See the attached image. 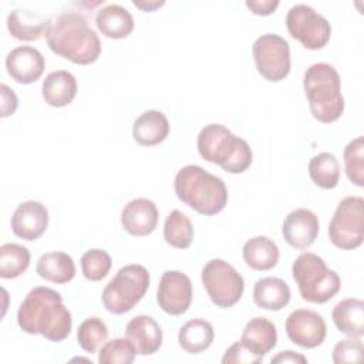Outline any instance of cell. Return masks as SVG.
<instances>
[{
    "label": "cell",
    "instance_id": "obj_1",
    "mask_svg": "<svg viewBox=\"0 0 364 364\" xmlns=\"http://www.w3.org/2000/svg\"><path fill=\"white\" fill-rule=\"evenodd\" d=\"M17 324L24 333L40 334L50 341L60 343L70 336L73 317L57 290L38 286L31 289L21 301Z\"/></svg>",
    "mask_w": 364,
    "mask_h": 364
},
{
    "label": "cell",
    "instance_id": "obj_2",
    "mask_svg": "<svg viewBox=\"0 0 364 364\" xmlns=\"http://www.w3.org/2000/svg\"><path fill=\"white\" fill-rule=\"evenodd\" d=\"M44 37L50 50L74 64L95 63L101 54L98 34L87 18L74 10L60 11L48 18Z\"/></svg>",
    "mask_w": 364,
    "mask_h": 364
},
{
    "label": "cell",
    "instance_id": "obj_3",
    "mask_svg": "<svg viewBox=\"0 0 364 364\" xmlns=\"http://www.w3.org/2000/svg\"><path fill=\"white\" fill-rule=\"evenodd\" d=\"M173 188L179 200L205 216L222 212L228 203V188L223 179L199 165L181 168L175 176Z\"/></svg>",
    "mask_w": 364,
    "mask_h": 364
},
{
    "label": "cell",
    "instance_id": "obj_4",
    "mask_svg": "<svg viewBox=\"0 0 364 364\" xmlns=\"http://www.w3.org/2000/svg\"><path fill=\"white\" fill-rule=\"evenodd\" d=\"M310 112L318 122L330 124L344 112V97L338 71L327 63L311 64L303 77Z\"/></svg>",
    "mask_w": 364,
    "mask_h": 364
},
{
    "label": "cell",
    "instance_id": "obj_5",
    "mask_svg": "<svg viewBox=\"0 0 364 364\" xmlns=\"http://www.w3.org/2000/svg\"><path fill=\"white\" fill-rule=\"evenodd\" d=\"M196 145L205 161L219 165L228 173H242L252 165L249 144L222 124L205 125L198 134Z\"/></svg>",
    "mask_w": 364,
    "mask_h": 364
},
{
    "label": "cell",
    "instance_id": "obj_6",
    "mask_svg": "<svg viewBox=\"0 0 364 364\" xmlns=\"http://www.w3.org/2000/svg\"><path fill=\"white\" fill-rule=\"evenodd\" d=\"M291 274L301 299L309 303H327L341 287L338 274L328 269L318 255L311 252H304L296 257Z\"/></svg>",
    "mask_w": 364,
    "mask_h": 364
},
{
    "label": "cell",
    "instance_id": "obj_7",
    "mask_svg": "<svg viewBox=\"0 0 364 364\" xmlns=\"http://www.w3.org/2000/svg\"><path fill=\"white\" fill-rule=\"evenodd\" d=\"M149 287V272L142 264H127L108 282L102 290V304L112 314L132 310Z\"/></svg>",
    "mask_w": 364,
    "mask_h": 364
},
{
    "label": "cell",
    "instance_id": "obj_8",
    "mask_svg": "<svg viewBox=\"0 0 364 364\" xmlns=\"http://www.w3.org/2000/svg\"><path fill=\"white\" fill-rule=\"evenodd\" d=\"M364 199L347 196L336 208L328 225L330 242L341 250L361 246L364 239Z\"/></svg>",
    "mask_w": 364,
    "mask_h": 364
},
{
    "label": "cell",
    "instance_id": "obj_9",
    "mask_svg": "<svg viewBox=\"0 0 364 364\" xmlns=\"http://www.w3.org/2000/svg\"><path fill=\"white\" fill-rule=\"evenodd\" d=\"M202 284L212 303L222 309L235 306L245 290L242 274L223 259H212L203 266Z\"/></svg>",
    "mask_w": 364,
    "mask_h": 364
},
{
    "label": "cell",
    "instance_id": "obj_10",
    "mask_svg": "<svg viewBox=\"0 0 364 364\" xmlns=\"http://www.w3.org/2000/svg\"><path fill=\"white\" fill-rule=\"evenodd\" d=\"M289 34L309 50L323 48L331 37V26L326 17L307 4L290 7L286 16Z\"/></svg>",
    "mask_w": 364,
    "mask_h": 364
},
{
    "label": "cell",
    "instance_id": "obj_11",
    "mask_svg": "<svg viewBox=\"0 0 364 364\" xmlns=\"http://www.w3.org/2000/svg\"><path fill=\"white\" fill-rule=\"evenodd\" d=\"M253 58L257 73L272 82L284 80L291 67L290 46L277 34H263L253 43Z\"/></svg>",
    "mask_w": 364,
    "mask_h": 364
},
{
    "label": "cell",
    "instance_id": "obj_12",
    "mask_svg": "<svg viewBox=\"0 0 364 364\" xmlns=\"http://www.w3.org/2000/svg\"><path fill=\"white\" fill-rule=\"evenodd\" d=\"M193 289L191 279L179 270H166L156 289V301L159 307L171 314L181 316L188 311L192 303Z\"/></svg>",
    "mask_w": 364,
    "mask_h": 364
},
{
    "label": "cell",
    "instance_id": "obj_13",
    "mask_svg": "<svg viewBox=\"0 0 364 364\" xmlns=\"http://www.w3.org/2000/svg\"><path fill=\"white\" fill-rule=\"evenodd\" d=\"M286 333L291 343L303 348L318 347L327 334L324 318L314 310L296 309L286 318Z\"/></svg>",
    "mask_w": 364,
    "mask_h": 364
},
{
    "label": "cell",
    "instance_id": "obj_14",
    "mask_svg": "<svg viewBox=\"0 0 364 364\" xmlns=\"http://www.w3.org/2000/svg\"><path fill=\"white\" fill-rule=\"evenodd\" d=\"M320 230L318 218L306 208L291 210L283 222L282 233L284 240L294 249H307L317 239Z\"/></svg>",
    "mask_w": 364,
    "mask_h": 364
},
{
    "label": "cell",
    "instance_id": "obj_15",
    "mask_svg": "<svg viewBox=\"0 0 364 364\" xmlns=\"http://www.w3.org/2000/svg\"><path fill=\"white\" fill-rule=\"evenodd\" d=\"M10 223L17 237L36 240L47 230L48 210L38 200H24L13 212Z\"/></svg>",
    "mask_w": 364,
    "mask_h": 364
},
{
    "label": "cell",
    "instance_id": "obj_16",
    "mask_svg": "<svg viewBox=\"0 0 364 364\" xmlns=\"http://www.w3.org/2000/svg\"><path fill=\"white\" fill-rule=\"evenodd\" d=\"M44 57L31 46H18L6 57V70L18 84L36 82L44 73Z\"/></svg>",
    "mask_w": 364,
    "mask_h": 364
},
{
    "label": "cell",
    "instance_id": "obj_17",
    "mask_svg": "<svg viewBox=\"0 0 364 364\" xmlns=\"http://www.w3.org/2000/svg\"><path fill=\"white\" fill-rule=\"evenodd\" d=\"M159 213L156 205L146 198L129 200L121 210V225L132 236L151 235L158 225Z\"/></svg>",
    "mask_w": 364,
    "mask_h": 364
},
{
    "label": "cell",
    "instance_id": "obj_18",
    "mask_svg": "<svg viewBox=\"0 0 364 364\" xmlns=\"http://www.w3.org/2000/svg\"><path fill=\"white\" fill-rule=\"evenodd\" d=\"M125 337L134 344L136 354H155L162 346V330L158 321L145 314L132 317L125 326Z\"/></svg>",
    "mask_w": 364,
    "mask_h": 364
},
{
    "label": "cell",
    "instance_id": "obj_19",
    "mask_svg": "<svg viewBox=\"0 0 364 364\" xmlns=\"http://www.w3.org/2000/svg\"><path fill=\"white\" fill-rule=\"evenodd\" d=\"M240 343L245 344L255 355L263 358L277 344L274 323L260 316L250 318L243 327Z\"/></svg>",
    "mask_w": 364,
    "mask_h": 364
},
{
    "label": "cell",
    "instance_id": "obj_20",
    "mask_svg": "<svg viewBox=\"0 0 364 364\" xmlns=\"http://www.w3.org/2000/svg\"><path fill=\"white\" fill-rule=\"evenodd\" d=\"M169 134V121L164 112L148 109L134 121V141L142 146H154L166 139Z\"/></svg>",
    "mask_w": 364,
    "mask_h": 364
},
{
    "label": "cell",
    "instance_id": "obj_21",
    "mask_svg": "<svg viewBox=\"0 0 364 364\" xmlns=\"http://www.w3.org/2000/svg\"><path fill=\"white\" fill-rule=\"evenodd\" d=\"M77 80L65 70H58L50 73L41 85V94L44 101L55 108L65 107L73 102L77 95Z\"/></svg>",
    "mask_w": 364,
    "mask_h": 364
},
{
    "label": "cell",
    "instance_id": "obj_22",
    "mask_svg": "<svg viewBox=\"0 0 364 364\" xmlns=\"http://www.w3.org/2000/svg\"><path fill=\"white\" fill-rule=\"evenodd\" d=\"M98 30L108 38L119 40L128 37L134 30L132 14L121 4H107L95 16Z\"/></svg>",
    "mask_w": 364,
    "mask_h": 364
},
{
    "label": "cell",
    "instance_id": "obj_23",
    "mask_svg": "<svg viewBox=\"0 0 364 364\" xmlns=\"http://www.w3.org/2000/svg\"><path fill=\"white\" fill-rule=\"evenodd\" d=\"M331 318L337 330L348 337H363L364 334V301L360 299L348 297L338 301L333 311Z\"/></svg>",
    "mask_w": 364,
    "mask_h": 364
},
{
    "label": "cell",
    "instance_id": "obj_24",
    "mask_svg": "<svg viewBox=\"0 0 364 364\" xmlns=\"http://www.w3.org/2000/svg\"><path fill=\"white\" fill-rule=\"evenodd\" d=\"M290 297V287L279 277H263L255 283L253 301L260 309L279 311L289 304Z\"/></svg>",
    "mask_w": 364,
    "mask_h": 364
},
{
    "label": "cell",
    "instance_id": "obj_25",
    "mask_svg": "<svg viewBox=\"0 0 364 364\" xmlns=\"http://www.w3.org/2000/svg\"><path fill=\"white\" fill-rule=\"evenodd\" d=\"M48 18L44 16L26 10L14 9L7 16V30L11 37L21 41H34L44 36Z\"/></svg>",
    "mask_w": 364,
    "mask_h": 364
},
{
    "label": "cell",
    "instance_id": "obj_26",
    "mask_svg": "<svg viewBox=\"0 0 364 364\" xmlns=\"http://www.w3.org/2000/svg\"><path fill=\"white\" fill-rule=\"evenodd\" d=\"M242 255L245 263L256 272L273 269L280 257L277 245L267 236H255L249 239L243 245Z\"/></svg>",
    "mask_w": 364,
    "mask_h": 364
},
{
    "label": "cell",
    "instance_id": "obj_27",
    "mask_svg": "<svg viewBox=\"0 0 364 364\" xmlns=\"http://www.w3.org/2000/svg\"><path fill=\"white\" fill-rule=\"evenodd\" d=\"M36 272L47 282L65 284L75 276V263L68 253L47 252L37 260Z\"/></svg>",
    "mask_w": 364,
    "mask_h": 364
},
{
    "label": "cell",
    "instance_id": "obj_28",
    "mask_svg": "<svg viewBox=\"0 0 364 364\" xmlns=\"http://www.w3.org/2000/svg\"><path fill=\"white\" fill-rule=\"evenodd\" d=\"M215 338L213 327L205 318H192L186 321L178 333L179 346L189 354H199L208 350Z\"/></svg>",
    "mask_w": 364,
    "mask_h": 364
},
{
    "label": "cell",
    "instance_id": "obj_29",
    "mask_svg": "<svg viewBox=\"0 0 364 364\" xmlns=\"http://www.w3.org/2000/svg\"><path fill=\"white\" fill-rule=\"evenodd\" d=\"M310 179L321 189H333L340 179V165L330 152H320L309 162Z\"/></svg>",
    "mask_w": 364,
    "mask_h": 364
},
{
    "label": "cell",
    "instance_id": "obj_30",
    "mask_svg": "<svg viewBox=\"0 0 364 364\" xmlns=\"http://www.w3.org/2000/svg\"><path fill=\"white\" fill-rule=\"evenodd\" d=\"M193 235L192 222L183 212L173 209L166 216L164 223V239L168 245L176 249H188L192 245Z\"/></svg>",
    "mask_w": 364,
    "mask_h": 364
},
{
    "label": "cell",
    "instance_id": "obj_31",
    "mask_svg": "<svg viewBox=\"0 0 364 364\" xmlns=\"http://www.w3.org/2000/svg\"><path fill=\"white\" fill-rule=\"evenodd\" d=\"M30 250L18 243H4L0 247V277L16 279L30 266Z\"/></svg>",
    "mask_w": 364,
    "mask_h": 364
},
{
    "label": "cell",
    "instance_id": "obj_32",
    "mask_svg": "<svg viewBox=\"0 0 364 364\" xmlns=\"http://www.w3.org/2000/svg\"><path fill=\"white\" fill-rule=\"evenodd\" d=\"M107 338L108 327L100 317H88L78 326L77 341L85 353H97Z\"/></svg>",
    "mask_w": 364,
    "mask_h": 364
},
{
    "label": "cell",
    "instance_id": "obj_33",
    "mask_svg": "<svg viewBox=\"0 0 364 364\" xmlns=\"http://www.w3.org/2000/svg\"><path fill=\"white\" fill-rule=\"evenodd\" d=\"M344 169L348 181L358 188L364 186V138L357 136L344 148Z\"/></svg>",
    "mask_w": 364,
    "mask_h": 364
},
{
    "label": "cell",
    "instance_id": "obj_34",
    "mask_svg": "<svg viewBox=\"0 0 364 364\" xmlns=\"http://www.w3.org/2000/svg\"><path fill=\"white\" fill-rule=\"evenodd\" d=\"M136 350L128 338H112L105 341L98 353L100 364H131L134 363Z\"/></svg>",
    "mask_w": 364,
    "mask_h": 364
},
{
    "label": "cell",
    "instance_id": "obj_35",
    "mask_svg": "<svg viewBox=\"0 0 364 364\" xmlns=\"http://www.w3.org/2000/svg\"><path fill=\"white\" fill-rule=\"evenodd\" d=\"M111 266V256L105 250L91 249L81 256V272L90 282L102 280L109 273Z\"/></svg>",
    "mask_w": 364,
    "mask_h": 364
},
{
    "label": "cell",
    "instance_id": "obj_36",
    "mask_svg": "<svg viewBox=\"0 0 364 364\" xmlns=\"http://www.w3.org/2000/svg\"><path fill=\"white\" fill-rule=\"evenodd\" d=\"M363 343L357 337H350L346 340L338 341L334 348L331 358L336 364H346V363H360L363 360Z\"/></svg>",
    "mask_w": 364,
    "mask_h": 364
},
{
    "label": "cell",
    "instance_id": "obj_37",
    "mask_svg": "<svg viewBox=\"0 0 364 364\" xmlns=\"http://www.w3.org/2000/svg\"><path fill=\"white\" fill-rule=\"evenodd\" d=\"M262 358L255 355L245 344L239 341L233 343L226 351L222 358L223 364H257Z\"/></svg>",
    "mask_w": 364,
    "mask_h": 364
},
{
    "label": "cell",
    "instance_id": "obj_38",
    "mask_svg": "<svg viewBox=\"0 0 364 364\" xmlns=\"http://www.w3.org/2000/svg\"><path fill=\"white\" fill-rule=\"evenodd\" d=\"M0 95H1V114H0L1 118L13 115L18 107V100H17L16 92L6 84H1Z\"/></svg>",
    "mask_w": 364,
    "mask_h": 364
},
{
    "label": "cell",
    "instance_id": "obj_39",
    "mask_svg": "<svg viewBox=\"0 0 364 364\" xmlns=\"http://www.w3.org/2000/svg\"><path fill=\"white\" fill-rule=\"evenodd\" d=\"M246 7L257 16H269L279 7V0H246Z\"/></svg>",
    "mask_w": 364,
    "mask_h": 364
},
{
    "label": "cell",
    "instance_id": "obj_40",
    "mask_svg": "<svg viewBox=\"0 0 364 364\" xmlns=\"http://www.w3.org/2000/svg\"><path fill=\"white\" fill-rule=\"evenodd\" d=\"M270 363L272 364H277V363H280V364H287V363H291V364H306L307 358L303 354L294 353L291 350H286V351H280L274 357H272Z\"/></svg>",
    "mask_w": 364,
    "mask_h": 364
},
{
    "label": "cell",
    "instance_id": "obj_41",
    "mask_svg": "<svg viewBox=\"0 0 364 364\" xmlns=\"http://www.w3.org/2000/svg\"><path fill=\"white\" fill-rule=\"evenodd\" d=\"M132 4L138 9H141L142 11H155L156 9L162 7L165 4V1H156V0H151V1H132Z\"/></svg>",
    "mask_w": 364,
    "mask_h": 364
}]
</instances>
